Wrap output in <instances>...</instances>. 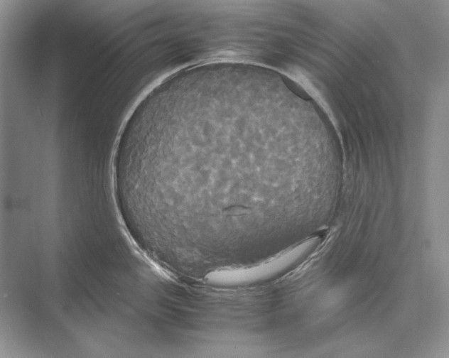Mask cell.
<instances>
[{
	"instance_id": "cell-1",
	"label": "cell",
	"mask_w": 449,
	"mask_h": 358,
	"mask_svg": "<svg viewBox=\"0 0 449 358\" xmlns=\"http://www.w3.org/2000/svg\"><path fill=\"white\" fill-rule=\"evenodd\" d=\"M254 104L234 94H169L147 115L126 170L134 203L170 223L250 219Z\"/></svg>"
},
{
	"instance_id": "cell-2",
	"label": "cell",
	"mask_w": 449,
	"mask_h": 358,
	"mask_svg": "<svg viewBox=\"0 0 449 358\" xmlns=\"http://www.w3.org/2000/svg\"><path fill=\"white\" fill-rule=\"evenodd\" d=\"M315 243V239H310L266 261L244 268L214 271L208 274L206 278L212 281L237 278L248 281L269 279L286 271L310 251Z\"/></svg>"
}]
</instances>
